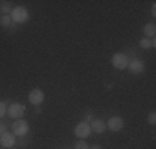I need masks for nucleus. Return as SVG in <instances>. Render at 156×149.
Returning <instances> with one entry per match:
<instances>
[{"instance_id":"obj_19","label":"nucleus","mask_w":156,"mask_h":149,"mask_svg":"<svg viewBox=\"0 0 156 149\" xmlns=\"http://www.w3.org/2000/svg\"><path fill=\"white\" fill-rule=\"evenodd\" d=\"M0 133H2V134L5 133V126H3V124H0Z\"/></svg>"},{"instance_id":"obj_6","label":"nucleus","mask_w":156,"mask_h":149,"mask_svg":"<svg viewBox=\"0 0 156 149\" xmlns=\"http://www.w3.org/2000/svg\"><path fill=\"white\" fill-rule=\"evenodd\" d=\"M43 99H45V93H43L40 88H35V89H32V91L28 93V101H30L32 104H35V106L42 104Z\"/></svg>"},{"instance_id":"obj_10","label":"nucleus","mask_w":156,"mask_h":149,"mask_svg":"<svg viewBox=\"0 0 156 149\" xmlns=\"http://www.w3.org/2000/svg\"><path fill=\"white\" fill-rule=\"evenodd\" d=\"M128 68L133 74H140L144 70V63L141 61V60H133L131 63H128Z\"/></svg>"},{"instance_id":"obj_9","label":"nucleus","mask_w":156,"mask_h":149,"mask_svg":"<svg viewBox=\"0 0 156 149\" xmlns=\"http://www.w3.org/2000/svg\"><path fill=\"white\" fill-rule=\"evenodd\" d=\"M0 144H2L3 147H12L13 144H15V136L10 133H3L2 136H0Z\"/></svg>"},{"instance_id":"obj_14","label":"nucleus","mask_w":156,"mask_h":149,"mask_svg":"<svg viewBox=\"0 0 156 149\" xmlns=\"http://www.w3.org/2000/svg\"><path fill=\"white\" fill-rule=\"evenodd\" d=\"M140 47H141V48H151V47H154V40L141 38V40H140Z\"/></svg>"},{"instance_id":"obj_7","label":"nucleus","mask_w":156,"mask_h":149,"mask_svg":"<svg viewBox=\"0 0 156 149\" xmlns=\"http://www.w3.org/2000/svg\"><path fill=\"white\" fill-rule=\"evenodd\" d=\"M123 126H125V121H123L121 116H113V118H110L108 121H106V128H108L110 131H115V133L121 131Z\"/></svg>"},{"instance_id":"obj_16","label":"nucleus","mask_w":156,"mask_h":149,"mask_svg":"<svg viewBox=\"0 0 156 149\" xmlns=\"http://www.w3.org/2000/svg\"><path fill=\"white\" fill-rule=\"evenodd\" d=\"M148 123H150V124H156V113L154 111H151V113L148 114Z\"/></svg>"},{"instance_id":"obj_11","label":"nucleus","mask_w":156,"mask_h":149,"mask_svg":"<svg viewBox=\"0 0 156 149\" xmlns=\"http://www.w3.org/2000/svg\"><path fill=\"white\" fill-rule=\"evenodd\" d=\"M143 33H144V38H153L154 36V33H156V25L154 23H146L143 27Z\"/></svg>"},{"instance_id":"obj_4","label":"nucleus","mask_w":156,"mask_h":149,"mask_svg":"<svg viewBox=\"0 0 156 149\" xmlns=\"http://www.w3.org/2000/svg\"><path fill=\"white\" fill-rule=\"evenodd\" d=\"M90 134H91V128L88 123H78L75 128V136L78 139H87Z\"/></svg>"},{"instance_id":"obj_13","label":"nucleus","mask_w":156,"mask_h":149,"mask_svg":"<svg viewBox=\"0 0 156 149\" xmlns=\"http://www.w3.org/2000/svg\"><path fill=\"white\" fill-rule=\"evenodd\" d=\"M0 12H2V15H10V12H12L10 2H0Z\"/></svg>"},{"instance_id":"obj_18","label":"nucleus","mask_w":156,"mask_h":149,"mask_svg":"<svg viewBox=\"0 0 156 149\" xmlns=\"http://www.w3.org/2000/svg\"><path fill=\"white\" fill-rule=\"evenodd\" d=\"M93 121V116H91V114H87V123H91Z\"/></svg>"},{"instance_id":"obj_17","label":"nucleus","mask_w":156,"mask_h":149,"mask_svg":"<svg viewBox=\"0 0 156 149\" xmlns=\"http://www.w3.org/2000/svg\"><path fill=\"white\" fill-rule=\"evenodd\" d=\"M5 114H7V104L0 101V118H2V116H5Z\"/></svg>"},{"instance_id":"obj_1","label":"nucleus","mask_w":156,"mask_h":149,"mask_svg":"<svg viewBox=\"0 0 156 149\" xmlns=\"http://www.w3.org/2000/svg\"><path fill=\"white\" fill-rule=\"evenodd\" d=\"M10 18H12L15 23H25V22H28V18H30V13H28V10L25 9V7H15V9H12V12H10Z\"/></svg>"},{"instance_id":"obj_5","label":"nucleus","mask_w":156,"mask_h":149,"mask_svg":"<svg viewBox=\"0 0 156 149\" xmlns=\"http://www.w3.org/2000/svg\"><path fill=\"white\" fill-rule=\"evenodd\" d=\"M12 128H13V134L15 136H25L28 133V123L23 121V119H17L15 123H12Z\"/></svg>"},{"instance_id":"obj_2","label":"nucleus","mask_w":156,"mask_h":149,"mask_svg":"<svg viewBox=\"0 0 156 149\" xmlns=\"http://www.w3.org/2000/svg\"><path fill=\"white\" fill-rule=\"evenodd\" d=\"M128 57H126L125 53H115L113 57H111V65L115 66L116 70H125L126 66H128Z\"/></svg>"},{"instance_id":"obj_8","label":"nucleus","mask_w":156,"mask_h":149,"mask_svg":"<svg viewBox=\"0 0 156 149\" xmlns=\"http://www.w3.org/2000/svg\"><path fill=\"white\" fill-rule=\"evenodd\" d=\"M90 128H91V131H93V133L101 134V133H105V129H106V123L103 121V119H93L91 124H90Z\"/></svg>"},{"instance_id":"obj_21","label":"nucleus","mask_w":156,"mask_h":149,"mask_svg":"<svg viewBox=\"0 0 156 149\" xmlns=\"http://www.w3.org/2000/svg\"><path fill=\"white\" fill-rule=\"evenodd\" d=\"M151 13H153V15H156V7H154V5L151 7Z\"/></svg>"},{"instance_id":"obj_3","label":"nucleus","mask_w":156,"mask_h":149,"mask_svg":"<svg viewBox=\"0 0 156 149\" xmlns=\"http://www.w3.org/2000/svg\"><path fill=\"white\" fill-rule=\"evenodd\" d=\"M25 113V108L22 106L20 103H12L9 108H7V114H9L12 119H20Z\"/></svg>"},{"instance_id":"obj_20","label":"nucleus","mask_w":156,"mask_h":149,"mask_svg":"<svg viewBox=\"0 0 156 149\" xmlns=\"http://www.w3.org/2000/svg\"><path fill=\"white\" fill-rule=\"evenodd\" d=\"M88 149H101V147H100L98 144H93V146H91V147H88Z\"/></svg>"},{"instance_id":"obj_12","label":"nucleus","mask_w":156,"mask_h":149,"mask_svg":"<svg viewBox=\"0 0 156 149\" xmlns=\"http://www.w3.org/2000/svg\"><path fill=\"white\" fill-rule=\"evenodd\" d=\"M0 25L5 27V28H10V27L15 28V22L10 18V15H2V17H0Z\"/></svg>"},{"instance_id":"obj_15","label":"nucleus","mask_w":156,"mask_h":149,"mask_svg":"<svg viewBox=\"0 0 156 149\" xmlns=\"http://www.w3.org/2000/svg\"><path fill=\"white\" fill-rule=\"evenodd\" d=\"M90 146L87 144V141L85 139H78L76 141V144H75V149H88Z\"/></svg>"}]
</instances>
